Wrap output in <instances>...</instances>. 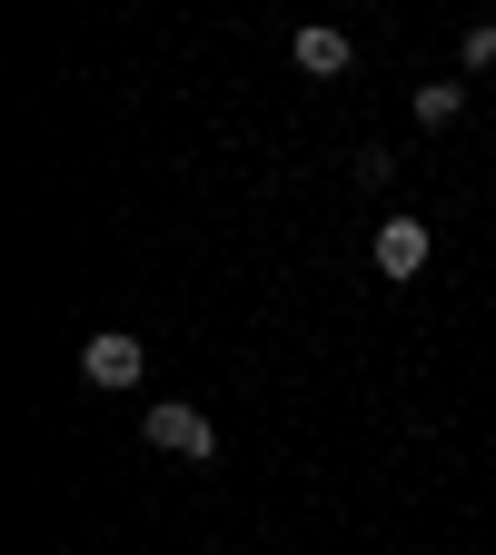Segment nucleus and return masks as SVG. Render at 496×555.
<instances>
[{
	"label": "nucleus",
	"instance_id": "nucleus-5",
	"mask_svg": "<svg viewBox=\"0 0 496 555\" xmlns=\"http://www.w3.org/2000/svg\"><path fill=\"white\" fill-rule=\"evenodd\" d=\"M467 109V80H428V90H417V119H428V129H447Z\"/></svg>",
	"mask_w": 496,
	"mask_h": 555
},
{
	"label": "nucleus",
	"instance_id": "nucleus-3",
	"mask_svg": "<svg viewBox=\"0 0 496 555\" xmlns=\"http://www.w3.org/2000/svg\"><path fill=\"white\" fill-rule=\"evenodd\" d=\"M428 248H437L428 219H407V208H387V219H378V278H417V268H428Z\"/></svg>",
	"mask_w": 496,
	"mask_h": 555
},
{
	"label": "nucleus",
	"instance_id": "nucleus-6",
	"mask_svg": "<svg viewBox=\"0 0 496 555\" xmlns=\"http://www.w3.org/2000/svg\"><path fill=\"white\" fill-rule=\"evenodd\" d=\"M467 69H496V21H476V30H467Z\"/></svg>",
	"mask_w": 496,
	"mask_h": 555
},
{
	"label": "nucleus",
	"instance_id": "nucleus-2",
	"mask_svg": "<svg viewBox=\"0 0 496 555\" xmlns=\"http://www.w3.org/2000/svg\"><path fill=\"white\" fill-rule=\"evenodd\" d=\"M80 377H90V387H139V377H150V347L119 337V327H100V337L80 347Z\"/></svg>",
	"mask_w": 496,
	"mask_h": 555
},
{
	"label": "nucleus",
	"instance_id": "nucleus-4",
	"mask_svg": "<svg viewBox=\"0 0 496 555\" xmlns=\"http://www.w3.org/2000/svg\"><path fill=\"white\" fill-rule=\"evenodd\" d=\"M289 60L308 69V80H338V69H347V60H358V50H347V30H328V21H308V30L289 40Z\"/></svg>",
	"mask_w": 496,
	"mask_h": 555
},
{
	"label": "nucleus",
	"instance_id": "nucleus-1",
	"mask_svg": "<svg viewBox=\"0 0 496 555\" xmlns=\"http://www.w3.org/2000/svg\"><path fill=\"white\" fill-rule=\"evenodd\" d=\"M139 427H150V447H160V456H219V427H208L199 406H179V397H160Z\"/></svg>",
	"mask_w": 496,
	"mask_h": 555
}]
</instances>
